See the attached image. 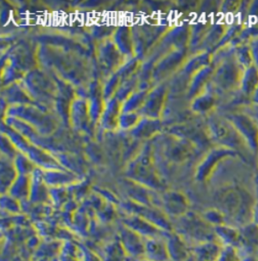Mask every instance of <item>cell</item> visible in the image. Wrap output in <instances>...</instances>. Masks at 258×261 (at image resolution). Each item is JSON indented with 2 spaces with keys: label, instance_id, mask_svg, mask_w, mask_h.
I'll return each instance as SVG.
<instances>
[{
  "label": "cell",
  "instance_id": "obj_1",
  "mask_svg": "<svg viewBox=\"0 0 258 261\" xmlns=\"http://www.w3.org/2000/svg\"><path fill=\"white\" fill-rule=\"evenodd\" d=\"M217 208L221 214L233 220L245 223L250 220L253 207L250 199L236 193L223 194L216 199Z\"/></svg>",
  "mask_w": 258,
  "mask_h": 261
}]
</instances>
